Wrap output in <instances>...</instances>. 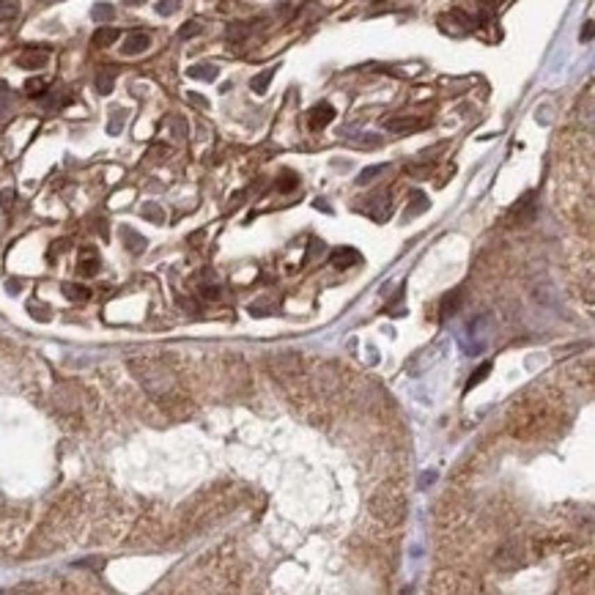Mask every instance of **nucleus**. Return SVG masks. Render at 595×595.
I'll return each instance as SVG.
<instances>
[{
	"instance_id": "1",
	"label": "nucleus",
	"mask_w": 595,
	"mask_h": 595,
	"mask_svg": "<svg viewBox=\"0 0 595 595\" xmlns=\"http://www.w3.org/2000/svg\"><path fill=\"white\" fill-rule=\"evenodd\" d=\"M129 370L132 376L143 384V390L159 401H170L179 390V381H176V373L165 363L159 360H145V357H138V360H129Z\"/></svg>"
},
{
	"instance_id": "2",
	"label": "nucleus",
	"mask_w": 595,
	"mask_h": 595,
	"mask_svg": "<svg viewBox=\"0 0 595 595\" xmlns=\"http://www.w3.org/2000/svg\"><path fill=\"white\" fill-rule=\"evenodd\" d=\"M406 510H409V507H406V497L401 494L398 486H381V489L373 494V500H370V513H373L381 524H387V527L404 524Z\"/></svg>"
},
{
	"instance_id": "3",
	"label": "nucleus",
	"mask_w": 595,
	"mask_h": 595,
	"mask_svg": "<svg viewBox=\"0 0 595 595\" xmlns=\"http://www.w3.org/2000/svg\"><path fill=\"white\" fill-rule=\"evenodd\" d=\"M381 127L387 132H395V135H404V132H417L425 127L422 118H414V116H392V118H384Z\"/></svg>"
},
{
	"instance_id": "4",
	"label": "nucleus",
	"mask_w": 595,
	"mask_h": 595,
	"mask_svg": "<svg viewBox=\"0 0 595 595\" xmlns=\"http://www.w3.org/2000/svg\"><path fill=\"white\" fill-rule=\"evenodd\" d=\"M49 61V49H42V47H31L25 52L17 55V66L19 69H42Z\"/></svg>"
},
{
	"instance_id": "5",
	"label": "nucleus",
	"mask_w": 595,
	"mask_h": 595,
	"mask_svg": "<svg viewBox=\"0 0 595 595\" xmlns=\"http://www.w3.org/2000/svg\"><path fill=\"white\" fill-rule=\"evenodd\" d=\"M329 121H335V107H332L329 102H319V104L310 110V116H308L310 129H324Z\"/></svg>"
},
{
	"instance_id": "6",
	"label": "nucleus",
	"mask_w": 595,
	"mask_h": 595,
	"mask_svg": "<svg viewBox=\"0 0 595 595\" xmlns=\"http://www.w3.org/2000/svg\"><path fill=\"white\" fill-rule=\"evenodd\" d=\"M148 47H151V36L143 33V31H135V33H129V36L124 39L121 55H140V52H145Z\"/></svg>"
},
{
	"instance_id": "7",
	"label": "nucleus",
	"mask_w": 595,
	"mask_h": 595,
	"mask_svg": "<svg viewBox=\"0 0 595 595\" xmlns=\"http://www.w3.org/2000/svg\"><path fill=\"white\" fill-rule=\"evenodd\" d=\"M329 261L335 264V269H351L360 264V253L354 247H338V250H332Z\"/></svg>"
},
{
	"instance_id": "8",
	"label": "nucleus",
	"mask_w": 595,
	"mask_h": 595,
	"mask_svg": "<svg viewBox=\"0 0 595 595\" xmlns=\"http://www.w3.org/2000/svg\"><path fill=\"white\" fill-rule=\"evenodd\" d=\"M187 77H192V80H203V83H214V80L220 77V69H217L214 63H195V66H189V69H187Z\"/></svg>"
},
{
	"instance_id": "9",
	"label": "nucleus",
	"mask_w": 595,
	"mask_h": 595,
	"mask_svg": "<svg viewBox=\"0 0 595 595\" xmlns=\"http://www.w3.org/2000/svg\"><path fill=\"white\" fill-rule=\"evenodd\" d=\"M96 272H99V255H96L93 247H88V250H83V255H80V261H77V275L93 277Z\"/></svg>"
},
{
	"instance_id": "10",
	"label": "nucleus",
	"mask_w": 595,
	"mask_h": 595,
	"mask_svg": "<svg viewBox=\"0 0 595 595\" xmlns=\"http://www.w3.org/2000/svg\"><path fill=\"white\" fill-rule=\"evenodd\" d=\"M121 239H124V247L132 253V255H140L145 247H148V241H145V236H140L135 233L132 228H121Z\"/></svg>"
},
{
	"instance_id": "11",
	"label": "nucleus",
	"mask_w": 595,
	"mask_h": 595,
	"mask_svg": "<svg viewBox=\"0 0 595 595\" xmlns=\"http://www.w3.org/2000/svg\"><path fill=\"white\" fill-rule=\"evenodd\" d=\"M428 206H431L428 195H425V192H420V189H414V192H412V203L406 206L409 212L404 214V220H414V217H417V214H422V212H425Z\"/></svg>"
},
{
	"instance_id": "12",
	"label": "nucleus",
	"mask_w": 595,
	"mask_h": 595,
	"mask_svg": "<svg viewBox=\"0 0 595 595\" xmlns=\"http://www.w3.org/2000/svg\"><path fill=\"white\" fill-rule=\"evenodd\" d=\"M63 296L72 302H86V299H91V288L80 285V283H63Z\"/></svg>"
},
{
	"instance_id": "13",
	"label": "nucleus",
	"mask_w": 595,
	"mask_h": 595,
	"mask_svg": "<svg viewBox=\"0 0 595 595\" xmlns=\"http://www.w3.org/2000/svg\"><path fill=\"white\" fill-rule=\"evenodd\" d=\"M55 404H58L61 409L74 412V409H77V392H74L72 387H58V390H55Z\"/></svg>"
},
{
	"instance_id": "14",
	"label": "nucleus",
	"mask_w": 595,
	"mask_h": 595,
	"mask_svg": "<svg viewBox=\"0 0 595 595\" xmlns=\"http://www.w3.org/2000/svg\"><path fill=\"white\" fill-rule=\"evenodd\" d=\"M118 36H121V33H118L116 28H107V25H104V28H99V31L93 33L91 42H93V47L104 49V47H113V45H116V42H118Z\"/></svg>"
},
{
	"instance_id": "15",
	"label": "nucleus",
	"mask_w": 595,
	"mask_h": 595,
	"mask_svg": "<svg viewBox=\"0 0 595 595\" xmlns=\"http://www.w3.org/2000/svg\"><path fill=\"white\" fill-rule=\"evenodd\" d=\"M275 66H272V69H264V72H261V74H255V77H253V80H250V88H253V91L258 93V96H261V93H267V88H269V83H272V77H275Z\"/></svg>"
},
{
	"instance_id": "16",
	"label": "nucleus",
	"mask_w": 595,
	"mask_h": 595,
	"mask_svg": "<svg viewBox=\"0 0 595 595\" xmlns=\"http://www.w3.org/2000/svg\"><path fill=\"white\" fill-rule=\"evenodd\" d=\"M140 214H143L148 223H157V225H162V223H165V209H162L159 203H143Z\"/></svg>"
},
{
	"instance_id": "17",
	"label": "nucleus",
	"mask_w": 595,
	"mask_h": 595,
	"mask_svg": "<svg viewBox=\"0 0 595 595\" xmlns=\"http://www.w3.org/2000/svg\"><path fill=\"white\" fill-rule=\"evenodd\" d=\"M275 187H277V189H280V192H294V189L299 187V176H296L294 170H283V173H280V179H277Z\"/></svg>"
},
{
	"instance_id": "18",
	"label": "nucleus",
	"mask_w": 595,
	"mask_h": 595,
	"mask_svg": "<svg viewBox=\"0 0 595 595\" xmlns=\"http://www.w3.org/2000/svg\"><path fill=\"white\" fill-rule=\"evenodd\" d=\"M19 14V3L17 0H0V22H11Z\"/></svg>"
},
{
	"instance_id": "19",
	"label": "nucleus",
	"mask_w": 595,
	"mask_h": 595,
	"mask_svg": "<svg viewBox=\"0 0 595 595\" xmlns=\"http://www.w3.org/2000/svg\"><path fill=\"white\" fill-rule=\"evenodd\" d=\"M25 93L33 96V99H42L47 93V80L45 77H31V80L25 83Z\"/></svg>"
},
{
	"instance_id": "20",
	"label": "nucleus",
	"mask_w": 595,
	"mask_h": 595,
	"mask_svg": "<svg viewBox=\"0 0 595 595\" xmlns=\"http://www.w3.org/2000/svg\"><path fill=\"white\" fill-rule=\"evenodd\" d=\"M91 17L96 19V22H110V19L116 17V8H113L110 3H96V6H93V11H91Z\"/></svg>"
},
{
	"instance_id": "21",
	"label": "nucleus",
	"mask_w": 595,
	"mask_h": 595,
	"mask_svg": "<svg viewBox=\"0 0 595 595\" xmlns=\"http://www.w3.org/2000/svg\"><path fill=\"white\" fill-rule=\"evenodd\" d=\"M384 170H387V165H370V168H365V170L357 176V187H367L376 176H381Z\"/></svg>"
},
{
	"instance_id": "22",
	"label": "nucleus",
	"mask_w": 595,
	"mask_h": 595,
	"mask_svg": "<svg viewBox=\"0 0 595 595\" xmlns=\"http://www.w3.org/2000/svg\"><path fill=\"white\" fill-rule=\"evenodd\" d=\"M113 86H116V77H113L110 72H99V74H96V91L102 93V96L113 93Z\"/></svg>"
},
{
	"instance_id": "23",
	"label": "nucleus",
	"mask_w": 595,
	"mask_h": 595,
	"mask_svg": "<svg viewBox=\"0 0 595 595\" xmlns=\"http://www.w3.org/2000/svg\"><path fill=\"white\" fill-rule=\"evenodd\" d=\"M489 373H491V363H483V365H480L477 370H475V373H472V376H469V381H466V390L477 387V384H480V381H483Z\"/></svg>"
},
{
	"instance_id": "24",
	"label": "nucleus",
	"mask_w": 595,
	"mask_h": 595,
	"mask_svg": "<svg viewBox=\"0 0 595 595\" xmlns=\"http://www.w3.org/2000/svg\"><path fill=\"white\" fill-rule=\"evenodd\" d=\"M203 31V25L198 22V19H189V22H184L182 28H179V39H192V36H198Z\"/></svg>"
},
{
	"instance_id": "25",
	"label": "nucleus",
	"mask_w": 595,
	"mask_h": 595,
	"mask_svg": "<svg viewBox=\"0 0 595 595\" xmlns=\"http://www.w3.org/2000/svg\"><path fill=\"white\" fill-rule=\"evenodd\" d=\"M458 302H461V296H458V294H447V296H445V302H442V319H447V316H453V313H456Z\"/></svg>"
},
{
	"instance_id": "26",
	"label": "nucleus",
	"mask_w": 595,
	"mask_h": 595,
	"mask_svg": "<svg viewBox=\"0 0 595 595\" xmlns=\"http://www.w3.org/2000/svg\"><path fill=\"white\" fill-rule=\"evenodd\" d=\"M179 6H182V0H159V3H157V14L170 17V14L179 11Z\"/></svg>"
},
{
	"instance_id": "27",
	"label": "nucleus",
	"mask_w": 595,
	"mask_h": 595,
	"mask_svg": "<svg viewBox=\"0 0 595 595\" xmlns=\"http://www.w3.org/2000/svg\"><path fill=\"white\" fill-rule=\"evenodd\" d=\"M28 313L33 316L36 321H47L49 319V308L42 305V302H28Z\"/></svg>"
},
{
	"instance_id": "28",
	"label": "nucleus",
	"mask_w": 595,
	"mask_h": 595,
	"mask_svg": "<svg viewBox=\"0 0 595 595\" xmlns=\"http://www.w3.org/2000/svg\"><path fill=\"white\" fill-rule=\"evenodd\" d=\"M124 129V110H116V116L110 118V124H107V132L110 135H118Z\"/></svg>"
},
{
	"instance_id": "29",
	"label": "nucleus",
	"mask_w": 595,
	"mask_h": 595,
	"mask_svg": "<svg viewBox=\"0 0 595 595\" xmlns=\"http://www.w3.org/2000/svg\"><path fill=\"white\" fill-rule=\"evenodd\" d=\"M11 206H14V189L6 187V189L0 192V209H3V212H11Z\"/></svg>"
},
{
	"instance_id": "30",
	"label": "nucleus",
	"mask_w": 595,
	"mask_h": 595,
	"mask_svg": "<svg viewBox=\"0 0 595 595\" xmlns=\"http://www.w3.org/2000/svg\"><path fill=\"white\" fill-rule=\"evenodd\" d=\"M61 250H69V239H58V241H52V247H49V258L61 255Z\"/></svg>"
},
{
	"instance_id": "31",
	"label": "nucleus",
	"mask_w": 595,
	"mask_h": 595,
	"mask_svg": "<svg viewBox=\"0 0 595 595\" xmlns=\"http://www.w3.org/2000/svg\"><path fill=\"white\" fill-rule=\"evenodd\" d=\"M8 96H6V86H0V121L6 118V113H8Z\"/></svg>"
},
{
	"instance_id": "32",
	"label": "nucleus",
	"mask_w": 595,
	"mask_h": 595,
	"mask_svg": "<svg viewBox=\"0 0 595 595\" xmlns=\"http://www.w3.org/2000/svg\"><path fill=\"white\" fill-rule=\"evenodd\" d=\"M200 294H203L206 299H220V288H217V285H203Z\"/></svg>"
},
{
	"instance_id": "33",
	"label": "nucleus",
	"mask_w": 595,
	"mask_h": 595,
	"mask_svg": "<svg viewBox=\"0 0 595 595\" xmlns=\"http://www.w3.org/2000/svg\"><path fill=\"white\" fill-rule=\"evenodd\" d=\"M379 143H381L379 135H363V138H360V145H367V148H373V145H379Z\"/></svg>"
},
{
	"instance_id": "34",
	"label": "nucleus",
	"mask_w": 595,
	"mask_h": 595,
	"mask_svg": "<svg viewBox=\"0 0 595 595\" xmlns=\"http://www.w3.org/2000/svg\"><path fill=\"white\" fill-rule=\"evenodd\" d=\"M187 99H189V102H192V104H198V107H203V110H206V107H209V102H206V99H203V96H200V93H187Z\"/></svg>"
},
{
	"instance_id": "35",
	"label": "nucleus",
	"mask_w": 595,
	"mask_h": 595,
	"mask_svg": "<svg viewBox=\"0 0 595 595\" xmlns=\"http://www.w3.org/2000/svg\"><path fill=\"white\" fill-rule=\"evenodd\" d=\"M173 129H176V135H187V124H184L182 118H176V121H173Z\"/></svg>"
},
{
	"instance_id": "36",
	"label": "nucleus",
	"mask_w": 595,
	"mask_h": 595,
	"mask_svg": "<svg viewBox=\"0 0 595 595\" xmlns=\"http://www.w3.org/2000/svg\"><path fill=\"white\" fill-rule=\"evenodd\" d=\"M593 39V22L587 19V25H585V33H582V42H590Z\"/></svg>"
},
{
	"instance_id": "37",
	"label": "nucleus",
	"mask_w": 595,
	"mask_h": 595,
	"mask_svg": "<svg viewBox=\"0 0 595 595\" xmlns=\"http://www.w3.org/2000/svg\"><path fill=\"white\" fill-rule=\"evenodd\" d=\"M434 480H436V475H434V472H428V475H422V477H420V486H428V483H434Z\"/></svg>"
},
{
	"instance_id": "38",
	"label": "nucleus",
	"mask_w": 595,
	"mask_h": 595,
	"mask_svg": "<svg viewBox=\"0 0 595 595\" xmlns=\"http://www.w3.org/2000/svg\"><path fill=\"white\" fill-rule=\"evenodd\" d=\"M316 209H321V212H324V214H332V209H329V206H326V200H316Z\"/></svg>"
}]
</instances>
